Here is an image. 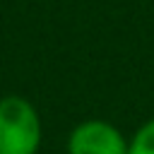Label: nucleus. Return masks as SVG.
<instances>
[{
    "label": "nucleus",
    "mask_w": 154,
    "mask_h": 154,
    "mask_svg": "<svg viewBox=\"0 0 154 154\" xmlns=\"http://www.w3.org/2000/svg\"><path fill=\"white\" fill-rule=\"evenodd\" d=\"M41 116L24 96L0 99V154H36L41 147Z\"/></svg>",
    "instance_id": "1"
},
{
    "label": "nucleus",
    "mask_w": 154,
    "mask_h": 154,
    "mask_svg": "<svg viewBox=\"0 0 154 154\" xmlns=\"http://www.w3.org/2000/svg\"><path fill=\"white\" fill-rule=\"evenodd\" d=\"M65 149L67 154H128V137L113 123L89 118L70 130Z\"/></svg>",
    "instance_id": "2"
},
{
    "label": "nucleus",
    "mask_w": 154,
    "mask_h": 154,
    "mask_svg": "<svg viewBox=\"0 0 154 154\" xmlns=\"http://www.w3.org/2000/svg\"><path fill=\"white\" fill-rule=\"evenodd\" d=\"M128 154H154V118L144 120L128 140Z\"/></svg>",
    "instance_id": "3"
}]
</instances>
